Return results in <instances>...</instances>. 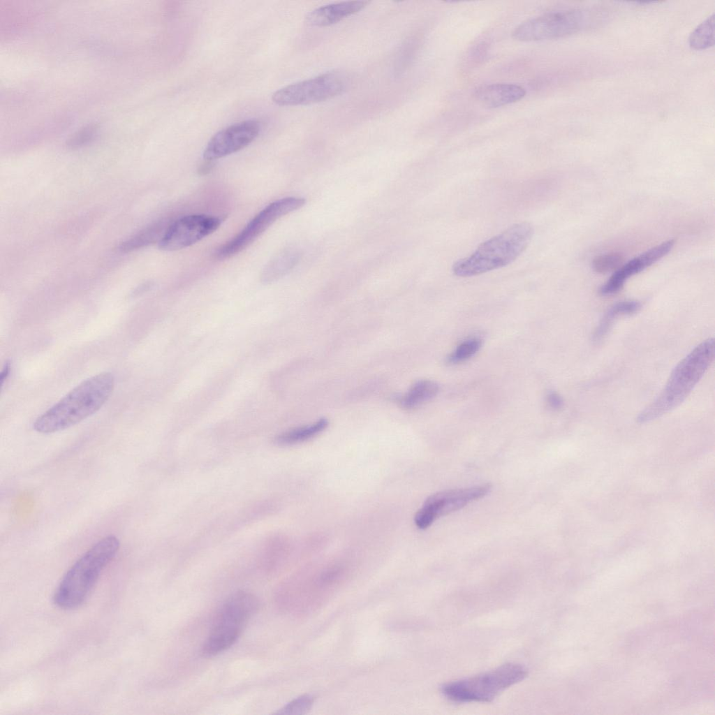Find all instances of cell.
<instances>
[{"label": "cell", "instance_id": "obj_27", "mask_svg": "<svg viewBox=\"0 0 715 715\" xmlns=\"http://www.w3.org/2000/svg\"><path fill=\"white\" fill-rule=\"evenodd\" d=\"M10 371H11V363H10V361H6L5 362L3 368H2V370H1V375H0V381H1V388H3L5 382L7 381L8 378L9 377L10 374Z\"/></svg>", "mask_w": 715, "mask_h": 715}, {"label": "cell", "instance_id": "obj_18", "mask_svg": "<svg viewBox=\"0 0 715 715\" xmlns=\"http://www.w3.org/2000/svg\"><path fill=\"white\" fill-rule=\"evenodd\" d=\"M329 422L320 418L315 422L297 427L279 435L275 441L280 445H293L308 441L323 432L328 426Z\"/></svg>", "mask_w": 715, "mask_h": 715}, {"label": "cell", "instance_id": "obj_5", "mask_svg": "<svg viewBox=\"0 0 715 715\" xmlns=\"http://www.w3.org/2000/svg\"><path fill=\"white\" fill-rule=\"evenodd\" d=\"M258 603L254 595L244 591L229 596L214 617L209 635L201 647V655L210 658L230 648L258 610Z\"/></svg>", "mask_w": 715, "mask_h": 715}, {"label": "cell", "instance_id": "obj_17", "mask_svg": "<svg viewBox=\"0 0 715 715\" xmlns=\"http://www.w3.org/2000/svg\"><path fill=\"white\" fill-rule=\"evenodd\" d=\"M439 391L438 385L430 380H421L415 383L399 399L401 407L406 409L416 408L435 397Z\"/></svg>", "mask_w": 715, "mask_h": 715}, {"label": "cell", "instance_id": "obj_19", "mask_svg": "<svg viewBox=\"0 0 715 715\" xmlns=\"http://www.w3.org/2000/svg\"><path fill=\"white\" fill-rule=\"evenodd\" d=\"M298 253L294 251H285L265 267L261 274V281L265 283H271L286 274L298 260Z\"/></svg>", "mask_w": 715, "mask_h": 715}, {"label": "cell", "instance_id": "obj_3", "mask_svg": "<svg viewBox=\"0 0 715 715\" xmlns=\"http://www.w3.org/2000/svg\"><path fill=\"white\" fill-rule=\"evenodd\" d=\"M714 356V339H708L697 346L677 364L661 392L640 412L637 421L650 422L679 406L702 378Z\"/></svg>", "mask_w": 715, "mask_h": 715}, {"label": "cell", "instance_id": "obj_20", "mask_svg": "<svg viewBox=\"0 0 715 715\" xmlns=\"http://www.w3.org/2000/svg\"><path fill=\"white\" fill-rule=\"evenodd\" d=\"M164 221L155 223L122 242L119 248L122 251L137 249L156 241L160 242L168 226Z\"/></svg>", "mask_w": 715, "mask_h": 715}, {"label": "cell", "instance_id": "obj_14", "mask_svg": "<svg viewBox=\"0 0 715 715\" xmlns=\"http://www.w3.org/2000/svg\"><path fill=\"white\" fill-rule=\"evenodd\" d=\"M524 87L510 83H493L477 87L473 95L482 105L497 108L515 103L524 97Z\"/></svg>", "mask_w": 715, "mask_h": 715}, {"label": "cell", "instance_id": "obj_26", "mask_svg": "<svg viewBox=\"0 0 715 715\" xmlns=\"http://www.w3.org/2000/svg\"><path fill=\"white\" fill-rule=\"evenodd\" d=\"M546 401L549 407L553 410H559L563 406L562 397L555 392H550L547 395Z\"/></svg>", "mask_w": 715, "mask_h": 715}, {"label": "cell", "instance_id": "obj_16", "mask_svg": "<svg viewBox=\"0 0 715 715\" xmlns=\"http://www.w3.org/2000/svg\"><path fill=\"white\" fill-rule=\"evenodd\" d=\"M640 308V302L635 300H625L614 304L607 309L596 328L594 340L599 341L604 338L617 318L633 314L638 311Z\"/></svg>", "mask_w": 715, "mask_h": 715}, {"label": "cell", "instance_id": "obj_9", "mask_svg": "<svg viewBox=\"0 0 715 715\" xmlns=\"http://www.w3.org/2000/svg\"><path fill=\"white\" fill-rule=\"evenodd\" d=\"M305 202L302 198L287 197L269 204L237 235L217 250L216 258L226 259L240 252L277 219L300 209Z\"/></svg>", "mask_w": 715, "mask_h": 715}, {"label": "cell", "instance_id": "obj_25", "mask_svg": "<svg viewBox=\"0 0 715 715\" xmlns=\"http://www.w3.org/2000/svg\"><path fill=\"white\" fill-rule=\"evenodd\" d=\"M314 698L310 695H302L292 700L276 712L278 714H301L307 712L311 707Z\"/></svg>", "mask_w": 715, "mask_h": 715}, {"label": "cell", "instance_id": "obj_21", "mask_svg": "<svg viewBox=\"0 0 715 715\" xmlns=\"http://www.w3.org/2000/svg\"><path fill=\"white\" fill-rule=\"evenodd\" d=\"M714 14L712 13L691 34L688 38L690 47L695 50L709 48L714 44Z\"/></svg>", "mask_w": 715, "mask_h": 715}, {"label": "cell", "instance_id": "obj_2", "mask_svg": "<svg viewBox=\"0 0 715 715\" xmlns=\"http://www.w3.org/2000/svg\"><path fill=\"white\" fill-rule=\"evenodd\" d=\"M119 547V540L114 535L105 536L93 545L65 573L53 596L54 603L64 610L80 606Z\"/></svg>", "mask_w": 715, "mask_h": 715}, {"label": "cell", "instance_id": "obj_12", "mask_svg": "<svg viewBox=\"0 0 715 715\" xmlns=\"http://www.w3.org/2000/svg\"><path fill=\"white\" fill-rule=\"evenodd\" d=\"M260 131V123L255 119L235 123L212 136L204 150L203 158L211 161L238 152L252 142Z\"/></svg>", "mask_w": 715, "mask_h": 715}, {"label": "cell", "instance_id": "obj_11", "mask_svg": "<svg viewBox=\"0 0 715 715\" xmlns=\"http://www.w3.org/2000/svg\"><path fill=\"white\" fill-rule=\"evenodd\" d=\"M221 222L219 217L205 214L183 216L168 226L159 247L171 251L190 246L215 232Z\"/></svg>", "mask_w": 715, "mask_h": 715}, {"label": "cell", "instance_id": "obj_22", "mask_svg": "<svg viewBox=\"0 0 715 715\" xmlns=\"http://www.w3.org/2000/svg\"><path fill=\"white\" fill-rule=\"evenodd\" d=\"M482 341L477 337H471L460 343L448 355L447 361L450 364H458L473 357L481 348Z\"/></svg>", "mask_w": 715, "mask_h": 715}, {"label": "cell", "instance_id": "obj_15", "mask_svg": "<svg viewBox=\"0 0 715 715\" xmlns=\"http://www.w3.org/2000/svg\"><path fill=\"white\" fill-rule=\"evenodd\" d=\"M369 3L368 1H349L322 6L309 12L306 21L311 26H330L359 12Z\"/></svg>", "mask_w": 715, "mask_h": 715}, {"label": "cell", "instance_id": "obj_6", "mask_svg": "<svg viewBox=\"0 0 715 715\" xmlns=\"http://www.w3.org/2000/svg\"><path fill=\"white\" fill-rule=\"evenodd\" d=\"M526 675L527 670L521 664L506 663L492 670L445 684L441 692L455 702H491Z\"/></svg>", "mask_w": 715, "mask_h": 715}, {"label": "cell", "instance_id": "obj_1", "mask_svg": "<svg viewBox=\"0 0 715 715\" xmlns=\"http://www.w3.org/2000/svg\"><path fill=\"white\" fill-rule=\"evenodd\" d=\"M115 378L102 372L80 383L36 418L34 429L51 434L69 428L96 413L110 397Z\"/></svg>", "mask_w": 715, "mask_h": 715}, {"label": "cell", "instance_id": "obj_24", "mask_svg": "<svg viewBox=\"0 0 715 715\" xmlns=\"http://www.w3.org/2000/svg\"><path fill=\"white\" fill-rule=\"evenodd\" d=\"M96 133V126L88 124L75 133L66 142V145L72 149L85 145L94 138Z\"/></svg>", "mask_w": 715, "mask_h": 715}, {"label": "cell", "instance_id": "obj_23", "mask_svg": "<svg viewBox=\"0 0 715 715\" xmlns=\"http://www.w3.org/2000/svg\"><path fill=\"white\" fill-rule=\"evenodd\" d=\"M624 258L617 253H607L596 256L592 261V267L598 273H606L620 267Z\"/></svg>", "mask_w": 715, "mask_h": 715}, {"label": "cell", "instance_id": "obj_10", "mask_svg": "<svg viewBox=\"0 0 715 715\" xmlns=\"http://www.w3.org/2000/svg\"><path fill=\"white\" fill-rule=\"evenodd\" d=\"M491 489L489 484H485L432 494L415 515V524L418 529H425L437 518L459 510L469 503L485 496Z\"/></svg>", "mask_w": 715, "mask_h": 715}, {"label": "cell", "instance_id": "obj_8", "mask_svg": "<svg viewBox=\"0 0 715 715\" xmlns=\"http://www.w3.org/2000/svg\"><path fill=\"white\" fill-rule=\"evenodd\" d=\"M348 83L344 74L327 72L281 88L272 94V99L281 106L319 103L341 94Z\"/></svg>", "mask_w": 715, "mask_h": 715}, {"label": "cell", "instance_id": "obj_7", "mask_svg": "<svg viewBox=\"0 0 715 715\" xmlns=\"http://www.w3.org/2000/svg\"><path fill=\"white\" fill-rule=\"evenodd\" d=\"M597 15L581 8L549 12L524 21L512 33L519 41L556 39L576 34L596 22Z\"/></svg>", "mask_w": 715, "mask_h": 715}, {"label": "cell", "instance_id": "obj_13", "mask_svg": "<svg viewBox=\"0 0 715 715\" xmlns=\"http://www.w3.org/2000/svg\"><path fill=\"white\" fill-rule=\"evenodd\" d=\"M675 244L673 239L665 241L636 256L619 267L610 278L600 288L602 295H610L620 290L631 277L643 271L647 267L666 256Z\"/></svg>", "mask_w": 715, "mask_h": 715}, {"label": "cell", "instance_id": "obj_4", "mask_svg": "<svg viewBox=\"0 0 715 715\" xmlns=\"http://www.w3.org/2000/svg\"><path fill=\"white\" fill-rule=\"evenodd\" d=\"M533 235L531 223H515L481 243L470 256L456 261L452 271L455 276L470 277L507 266L524 251Z\"/></svg>", "mask_w": 715, "mask_h": 715}]
</instances>
